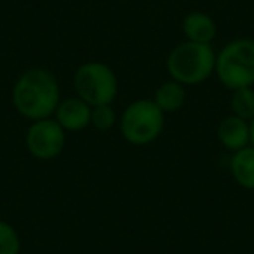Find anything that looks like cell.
<instances>
[{"mask_svg":"<svg viewBox=\"0 0 254 254\" xmlns=\"http://www.w3.org/2000/svg\"><path fill=\"white\" fill-rule=\"evenodd\" d=\"M214 73L223 87L235 91L254 85V39H233L216 54Z\"/></svg>","mask_w":254,"mask_h":254,"instance_id":"3","label":"cell"},{"mask_svg":"<svg viewBox=\"0 0 254 254\" xmlns=\"http://www.w3.org/2000/svg\"><path fill=\"white\" fill-rule=\"evenodd\" d=\"M230 112L232 115L249 122L254 117V89L253 87H240L232 91L230 98Z\"/></svg>","mask_w":254,"mask_h":254,"instance_id":"12","label":"cell"},{"mask_svg":"<svg viewBox=\"0 0 254 254\" xmlns=\"http://www.w3.org/2000/svg\"><path fill=\"white\" fill-rule=\"evenodd\" d=\"M185 99H187V91H185V85H181L176 80H167L157 87L155 96H153V101L155 105L162 110L164 113H176L178 110L183 108Z\"/></svg>","mask_w":254,"mask_h":254,"instance_id":"11","label":"cell"},{"mask_svg":"<svg viewBox=\"0 0 254 254\" xmlns=\"http://www.w3.org/2000/svg\"><path fill=\"white\" fill-rule=\"evenodd\" d=\"M75 92L87 105H113L119 92V80L112 68L99 61L80 64L73 75Z\"/></svg>","mask_w":254,"mask_h":254,"instance_id":"5","label":"cell"},{"mask_svg":"<svg viewBox=\"0 0 254 254\" xmlns=\"http://www.w3.org/2000/svg\"><path fill=\"white\" fill-rule=\"evenodd\" d=\"M218 139L221 146L230 152H237L251 145L249 141V122L240 117L226 115L218 126Z\"/></svg>","mask_w":254,"mask_h":254,"instance_id":"8","label":"cell"},{"mask_svg":"<svg viewBox=\"0 0 254 254\" xmlns=\"http://www.w3.org/2000/svg\"><path fill=\"white\" fill-rule=\"evenodd\" d=\"M91 113L92 106L78 96H73L61 99L53 117L66 132H80L91 126Z\"/></svg>","mask_w":254,"mask_h":254,"instance_id":"7","label":"cell"},{"mask_svg":"<svg viewBox=\"0 0 254 254\" xmlns=\"http://www.w3.org/2000/svg\"><path fill=\"white\" fill-rule=\"evenodd\" d=\"M66 131L54 120V117L33 120L25 136V145L30 155L39 160H53L63 152Z\"/></svg>","mask_w":254,"mask_h":254,"instance_id":"6","label":"cell"},{"mask_svg":"<svg viewBox=\"0 0 254 254\" xmlns=\"http://www.w3.org/2000/svg\"><path fill=\"white\" fill-rule=\"evenodd\" d=\"M230 173L239 187L254 190V146H246L232 153Z\"/></svg>","mask_w":254,"mask_h":254,"instance_id":"10","label":"cell"},{"mask_svg":"<svg viewBox=\"0 0 254 254\" xmlns=\"http://www.w3.org/2000/svg\"><path fill=\"white\" fill-rule=\"evenodd\" d=\"M166 124V113L153 99H136L124 108L119 119L122 138L129 145L146 146L159 139Z\"/></svg>","mask_w":254,"mask_h":254,"instance_id":"4","label":"cell"},{"mask_svg":"<svg viewBox=\"0 0 254 254\" xmlns=\"http://www.w3.org/2000/svg\"><path fill=\"white\" fill-rule=\"evenodd\" d=\"M249 141L251 146H254V117L249 120Z\"/></svg>","mask_w":254,"mask_h":254,"instance_id":"15","label":"cell"},{"mask_svg":"<svg viewBox=\"0 0 254 254\" xmlns=\"http://www.w3.org/2000/svg\"><path fill=\"white\" fill-rule=\"evenodd\" d=\"M230 254H235V253H230Z\"/></svg>","mask_w":254,"mask_h":254,"instance_id":"16","label":"cell"},{"mask_svg":"<svg viewBox=\"0 0 254 254\" xmlns=\"http://www.w3.org/2000/svg\"><path fill=\"white\" fill-rule=\"evenodd\" d=\"M60 101V82L46 68L23 71L12 85V105L16 112L32 122L53 117Z\"/></svg>","mask_w":254,"mask_h":254,"instance_id":"1","label":"cell"},{"mask_svg":"<svg viewBox=\"0 0 254 254\" xmlns=\"http://www.w3.org/2000/svg\"><path fill=\"white\" fill-rule=\"evenodd\" d=\"M21 239L11 223L0 219V254H19Z\"/></svg>","mask_w":254,"mask_h":254,"instance_id":"13","label":"cell"},{"mask_svg":"<svg viewBox=\"0 0 254 254\" xmlns=\"http://www.w3.org/2000/svg\"><path fill=\"white\" fill-rule=\"evenodd\" d=\"M181 30H183L185 40L197 44H211L216 39V33H218L216 21L207 12L202 11L188 12L183 18Z\"/></svg>","mask_w":254,"mask_h":254,"instance_id":"9","label":"cell"},{"mask_svg":"<svg viewBox=\"0 0 254 254\" xmlns=\"http://www.w3.org/2000/svg\"><path fill=\"white\" fill-rule=\"evenodd\" d=\"M117 122V112L113 105H99L92 106L91 113V126L96 127L98 131L106 132L110 131Z\"/></svg>","mask_w":254,"mask_h":254,"instance_id":"14","label":"cell"},{"mask_svg":"<svg viewBox=\"0 0 254 254\" xmlns=\"http://www.w3.org/2000/svg\"><path fill=\"white\" fill-rule=\"evenodd\" d=\"M216 66V53L211 44H197L190 40L176 44L166 60L167 73L181 85L204 84Z\"/></svg>","mask_w":254,"mask_h":254,"instance_id":"2","label":"cell"}]
</instances>
